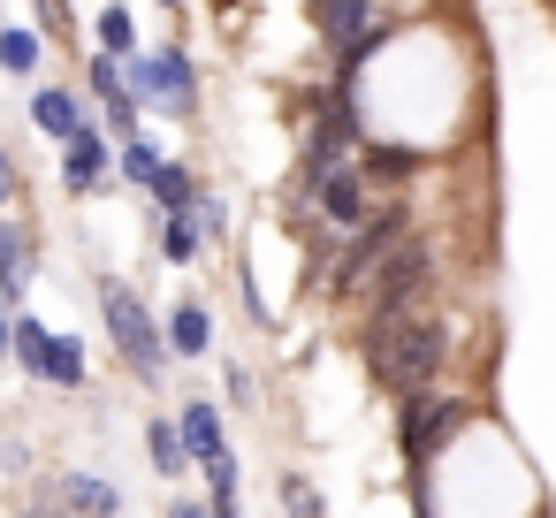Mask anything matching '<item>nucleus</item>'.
<instances>
[{
  "mask_svg": "<svg viewBox=\"0 0 556 518\" xmlns=\"http://www.w3.org/2000/svg\"><path fill=\"white\" fill-rule=\"evenodd\" d=\"M442 358H450V336H442L434 313H419V305H374V320H366V374L389 396L434 389Z\"/></svg>",
  "mask_w": 556,
  "mask_h": 518,
  "instance_id": "f257e3e1",
  "label": "nucleus"
},
{
  "mask_svg": "<svg viewBox=\"0 0 556 518\" xmlns=\"http://www.w3.org/2000/svg\"><path fill=\"white\" fill-rule=\"evenodd\" d=\"M100 313H108V336H115L123 366H130L146 389H161V381H168V336H161V320L146 313V298L108 275V282H100Z\"/></svg>",
  "mask_w": 556,
  "mask_h": 518,
  "instance_id": "f03ea898",
  "label": "nucleus"
},
{
  "mask_svg": "<svg viewBox=\"0 0 556 518\" xmlns=\"http://www.w3.org/2000/svg\"><path fill=\"white\" fill-rule=\"evenodd\" d=\"M472 412L457 404V396H434V389H412V396H396V450H404V465H412V480H427V465L457 442V427H465Z\"/></svg>",
  "mask_w": 556,
  "mask_h": 518,
  "instance_id": "7ed1b4c3",
  "label": "nucleus"
},
{
  "mask_svg": "<svg viewBox=\"0 0 556 518\" xmlns=\"http://www.w3.org/2000/svg\"><path fill=\"white\" fill-rule=\"evenodd\" d=\"M123 85L138 108H161V115H191L199 108V70L184 47H153V54H123Z\"/></svg>",
  "mask_w": 556,
  "mask_h": 518,
  "instance_id": "20e7f679",
  "label": "nucleus"
},
{
  "mask_svg": "<svg viewBox=\"0 0 556 518\" xmlns=\"http://www.w3.org/2000/svg\"><path fill=\"white\" fill-rule=\"evenodd\" d=\"M313 24H320V39L336 47V85H351V77H358V62L381 47L374 0H313Z\"/></svg>",
  "mask_w": 556,
  "mask_h": 518,
  "instance_id": "39448f33",
  "label": "nucleus"
},
{
  "mask_svg": "<svg viewBox=\"0 0 556 518\" xmlns=\"http://www.w3.org/2000/svg\"><path fill=\"white\" fill-rule=\"evenodd\" d=\"M374 305H419V290L434 282V244L427 237H389V252L374 260Z\"/></svg>",
  "mask_w": 556,
  "mask_h": 518,
  "instance_id": "423d86ee",
  "label": "nucleus"
},
{
  "mask_svg": "<svg viewBox=\"0 0 556 518\" xmlns=\"http://www.w3.org/2000/svg\"><path fill=\"white\" fill-rule=\"evenodd\" d=\"M305 191H313V206H320V222H328V229H358V222L374 214V206H366V191H374V184H366L351 161L313 168V176H305Z\"/></svg>",
  "mask_w": 556,
  "mask_h": 518,
  "instance_id": "0eeeda50",
  "label": "nucleus"
},
{
  "mask_svg": "<svg viewBox=\"0 0 556 518\" xmlns=\"http://www.w3.org/2000/svg\"><path fill=\"white\" fill-rule=\"evenodd\" d=\"M358 108H351V85H336V100H328V115L313 123V138H305V176L313 168H328V161H351L358 153Z\"/></svg>",
  "mask_w": 556,
  "mask_h": 518,
  "instance_id": "6e6552de",
  "label": "nucleus"
},
{
  "mask_svg": "<svg viewBox=\"0 0 556 518\" xmlns=\"http://www.w3.org/2000/svg\"><path fill=\"white\" fill-rule=\"evenodd\" d=\"M108 168H115V153H108V130L85 115V123L62 138V191H77V199H85V191H100V184H108Z\"/></svg>",
  "mask_w": 556,
  "mask_h": 518,
  "instance_id": "1a4fd4ad",
  "label": "nucleus"
},
{
  "mask_svg": "<svg viewBox=\"0 0 556 518\" xmlns=\"http://www.w3.org/2000/svg\"><path fill=\"white\" fill-rule=\"evenodd\" d=\"M85 92L100 100L108 138H138V100H130V85H123V62H115V54H92V62H85Z\"/></svg>",
  "mask_w": 556,
  "mask_h": 518,
  "instance_id": "9d476101",
  "label": "nucleus"
},
{
  "mask_svg": "<svg viewBox=\"0 0 556 518\" xmlns=\"http://www.w3.org/2000/svg\"><path fill=\"white\" fill-rule=\"evenodd\" d=\"M351 168H358L366 184H381V191H396V184H412V176L427 168V153H419V146H396V138H374V146L358 138V161H351Z\"/></svg>",
  "mask_w": 556,
  "mask_h": 518,
  "instance_id": "9b49d317",
  "label": "nucleus"
},
{
  "mask_svg": "<svg viewBox=\"0 0 556 518\" xmlns=\"http://www.w3.org/2000/svg\"><path fill=\"white\" fill-rule=\"evenodd\" d=\"M31 275H39V244H31V229H24V222H0V298L24 305Z\"/></svg>",
  "mask_w": 556,
  "mask_h": 518,
  "instance_id": "f8f14e48",
  "label": "nucleus"
},
{
  "mask_svg": "<svg viewBox=\"0 0 556 518\" xmlns=\"http://www.w3.org/2000/svg\"><path fill=\"white\" fill-rule=\"evenodd\" d=\"M176 434H184V457H222L229 450V434H222V404H206V396H191L184 412H176Z\"/></svg>",
  "mask_w": 556,
  "mask_h": 518,
  "instance_id": "ddd939ff",
  "label": "nucleus"
},
{
  "mask_svg": "<svg viewBox=\"0 0 556 518\" xmlns=\"http://www.w3.org/2000/svg\"><path fill=\"white\" fill-rule=\"evenodd\" d=\"M31 123H39V130H47L54 146H62V138H70L77 123H85V100H77L70 85H39V92H31Z\"/></svg>",
  "mask_w": 556,
  "mask_h": 518,
  "instance_id": "4468645a",
  "label": "nucleus"
},
{
  "mask_svg": "<svg viewBox=\"0 0 556 518\" xmlns=\"http://www.w3.org/2000/svg\"><path fill=\"white\" fill-rule=\"evenodd\" d=\"M161 336H168V358H199V351L214 343V313H206L199 298H184V305L168 313V328H161Z\"/></svg>",
  "mask_w": 556,
  "mask_h": 518,
  "instance_id": "2eb2a0df",
  "label": "nucleus"
},
{
  "mask_svg": "<svg viewBox=\"0 0 556 518\" xmlns=\"http://www.w3.org/2000/svg\"><path fill=\"white\" fill-rule=\"evenodd\" d=\"M62 503H70L77 518H115V510H123L115 480H100V472H62Z\"/></svg>",
  "mask_w": 556,
  "mask_h": 518,
  "instance_id": "dca6fc26",
  "label": "nucleus"
},
{
  "mask_svg": "<svg viewBox=\"0 0 556 518\" xmlns=\"http://www.w3.org/2000/svg\"><path fill=\"white\" fill-rule=\"evenodd\" d=\"M92 47H100V54H115V62H123V54H138V16H130V0H108V9L92 16Z\"/></svg>",
  "mask_w": 556,
  "mask_h": 518,
  "instance_id": "f3484780",
  "label": "nucleus"
},
{
  "mask_svg": "<svg viewBox=\"0 0 556 518\" xmlns=\"http://www.w3.org/2000/svg\"><path fill=\"white\" fill-rule=\"evenodd\" d=\"M39 62H47V39L31 24H0V70H9V77H39Z\"/></svg>",
  "mask_w": 556,
  "mask_h": 518,
  "instance_id": "a211bd4d",
  "label": "nucleus"
},
{
  "mask_svg": "<svg viewBox=\"0 0 556 518\" xmlns=\"http://www.w3.org/2000/svg\"><path fill=\"white\" fill-rule=\"evenodd\" d=\"M146 191H153V199H161V214H184V206H191V199H199V176H191V168H184V161H161V176H153V184H146Z\"/></svg>",
  "mask_w": 556,
  "mask_h": 518,
  "instance_id": "6ab92c4d",
  "label": "nucleus"
},
{
  "mask_svg": "<svg viewBox=\"0 0 556 518\" xmlns=\"http://www.w3.org/2000/svg\"><path fill=\"white\" fill-rule=\"evenodd\" d=\"M146 457H153V472H161V480H176V472L191 465V457H184V434H176V419H153V427H146Z\"/></svg>",
  "mask_w": 556,
  "mask_h": 518,
  "instance_id": "aec40b11",
  "label": "nucleus"
},
{
  "mask_svg": "<svg viewBox=\"0 0 556 518\" xmlns=\"http://www.w3.org/2000/svg\"><path fill=\"white\" fill-rule=\"evenodd\" d=\"M39 381H54V389H85V343L77 336H54V351H47V374Z\"/></svg>",
  "mask_w": 556,
  "mask_h": 518,
  "instance_id": "412c9836",
  "label": "nucleus"
},
{
  "mask_svg": "<svg viewBox=\"0 0 556 518\" xmlns=\"http://www.w3.org/2000/svg\"><path fill=\"white\" fill-rule=\"evenodd\" d=\"M115 168H123V184H138V191H146V184L161 176V146H146V130H138V138H123Z\"/></svg>",
  "mask_w": 556,
  "mask_h": 518,
  "instance_id": "4be33fe9",
  "label": "nucleus"
},
{
  "mask_svg": "<svg viewBox=\"0 0 556 518\" xmlns=\"http://www.w3.org/2000/svg\"><path fill=\"white\" fill-rule=\"evenodd\" d=\"M199 244H206V237H199V222H191V214H168V222H161V252H168L176 267H191V260H199Z\"/></svg>",
  "mask_w": 556,
  "mask_h": 518,
  "instance_id": "5701e85b",
  "label": "nucleus"
},
{
  "mask_svg": "<svg viewBox=\"0 0 556 518\" xmlns=\"http://www.w3.org/2000/svg\"><path fill=\"white\" fill-rule=\"evenodd\" d=\"M282 510H290V518H328V503H320V488H313L305 472L282 480Z\"/></svg>",
  "mask_w": 556,
  "mask_h": 518,
  "instance_id": "b1692460",
  "label": "nucleus"
},
{
  "mask_svg": "<svg viewBox=\"0 0 556 518\" xmlns=\"http://www.w3.org/2000/svg\"><path fill=\"white\" fill-rule=\"evenodd\" d=\"M222 396H229V412H252V374L229 366V389H222Z\"/></svg>",
  "mask_w": 556,
  "mask_h": 518,
  "instance_id": "393cba45",
  "label": "nucleus"
},
{
  "mask_svg": "<svg viewBox=\"0 0 556 518\" xmlns=\"http://www.w3.org/2000/svg\"><path fill=\"white\" fill-rule=\"evenodd\" d=\"M16 191H24V176H16V161H9V153H0V206H9Z\"/></svg>",
  "mask_w": 556,
  "mask_h": 518,
  "instance_id": "a878e982",
  "label": "nucleus"
},
{
  "mask_svg": "<svg viewBox=\"0 0 556 518\" xmlns=\"http://www.w3.org/2000/svg\"><path fill=\"white\" fill-rule=\"evenodd\" d=\"M168 518H206V503H191V495H168Z\"/></svg>",
  "mask_w": 556,
  "mask_h": 518,
  "instance_id": "bb28decb",
  "label": "nucleus"
},
{
  "mask_svg": "<svg viewBox=\"0 0 556 518\" xmlns=\"http://www.w3.org/2000/svg\"><path fill=\"white\" fill-rule=\"evenodd\" d=\"M9 313H16V305H9V298H0V358H9Z\"/></svg>",
  "mask_w": 556,
  "mask_h": 518,
  "instance_id": "cd10ccee",
  "label": "nucleus"
},
{
  "mask_svg": "<svg viewBox=\"0 0 556 518\" xmlns=\"http://www.w3.org/2000/svg\"><path fill=\"white\" fill-rule=\"evenodd\" d=\"M161 9H176V0H161Z\"/></svg>",
  "mask_w": 556,
  "mask_h": 518,
  "instance_id": "c85d7f7f",
  "label": "nucleus"
}]
</instances>
